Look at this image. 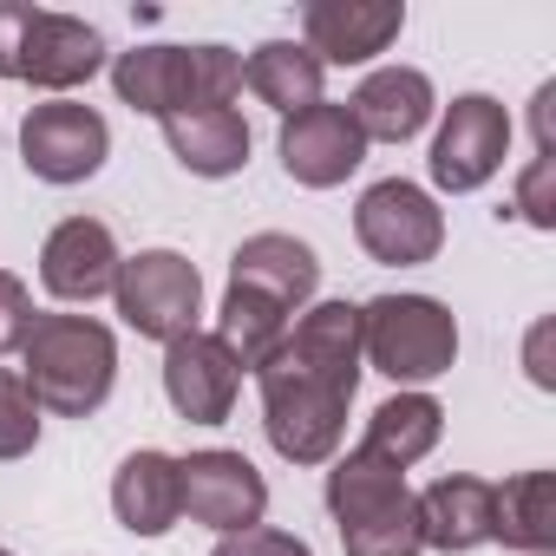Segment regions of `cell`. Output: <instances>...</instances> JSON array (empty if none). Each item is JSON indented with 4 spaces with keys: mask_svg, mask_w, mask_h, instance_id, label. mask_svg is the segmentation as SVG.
Returning <instances> with one entry per match:
<instances>
[{
    "mask_svg": "<svg viewBox=\"0 0 556 556\" xmlns=\"http://www.w3.org/2000/svg\"><path fill=\"white\" fill-rule=\"evenodd\" d=\"M112 517L131 530V536H164L177 517H184V478H177V458L144 445L131 452L118 471H112Z\"/></svg>",
    "mask_w": 556,
    "mask_h": 556,
    "instance_id": "cell-19",
    "label": "cell"
},
{
    "mask_svg": "<svg viewBox=\"0 0 556 556\" xmlns=\"http://www.w3.org/2000/svg\"><path fill=\"white\" fill-rule=\"evenodd\" d=\"M406 34L400 0H308L302 8V47L321 66H374Z\"/></svg>",
    "mask_w": 556,
    "mask_h": 556,
    "instance_id": "cell-12",
    "label": "cell"
},
{
    "mask_svg": "<svg viewBox=\"0 0 556 556\" xmlns=\"http://www.w3.org/2000/svg\"><path fill=\"white\" fill-rule=\"evenodd\" d=\"M530 131H536V157H556V79L536 86V99H530Z\"/></svg>",
    "mask_w": 556,
    "mask_h": 556,
    "instance_id": "cell-32",
    "label": "cell"
},
{
    "mask_svg": "<svg viewBox=\"0 0 556 556\" xmlns=\"http://www.w3.org/2000/svg\"><path fill=\"white\" fill-rule=\"evenodd\" d=\"M27 27H34V0H0V79H21Z\"/></svg>",
    "mask_w": 556,
    "mask_h": 556,
    "instance_id": "cell-30",
    "label": "cell"
},
{
    "mask_svg": "<svg viewBox=\"0 0 556 556\" xmlns=\"http://www.w3.org/2000/svg\"><path fill=\"white\" fill-rule=\"evenodd\" d=\"M229 289H255L268 302H282L289 315H302L321 289V255L289 229H255L229 255Z\"/></svg>",
    "mask_w": 556,
    "mask_h": 556,
    "instance_id": "cell-15",
    "label": "cell"
},
{
    "mask_svg": "<svg viewBox=\"0 0 556 556\" xmlns=\"http://www.w3.org/2000/svg\"><path fill=\"white\" fill-rule=\"evenodd\" d=\"M510 210H517L530 229H556V157H530V164L517 170Z\"/></svg>",
    "mask_w": 556,
    "mask_h": 556,
    "instance_id": "cell-27",
    "label": "cell"
},
{
    "mask_svg": "<svg viewBox=\"0 0 556 556\" xmlns=\"http://www.w3.org/2000/svg\"><path fill=\"white\" fill-rule=\"evenodd\" d=\"M361 354L400 393H426L458 361V321L439 295H374L361 302Z\"/></svg>",
    "mask_w": 556,
    "mask_h": 556,
    "instance_id": "cell-3",
    "label": "cell"
},
{
    "mask_svg": "<svg viewBox=\"0 0 556 556\" xmlns=\"http://www.w3.org/2000/svg\"><path fill=\"white\" fill-rule=\"evenodd\" d=\"M491 543L517 556H549L556 549V471H517L491 484Z\"/></svg>",
    "mask_w": 556,
    "mask_h": 556,
    "instance_id": "cell-21",
    "label": "cell"
},
{
    "mask_svg": "<svg viewBox=\"0 0 556 556\" xmlns=\"http://www.w3.org/2000/svg\"><path fill=\"white\" fill-rule=\"evenodd\" d=\"M282 354L295 367H308L315 380L341 387L354 400L361 374H367V354H361V302H308L282 341Z\"/></svg>",
    "mask_w": 556,
    "mask_h": 556,
    "instance_id": "cell-17",
    "label": "cell"
},
{
    "mask_svg": "<svg viewBox=\"0 0 556 556\" xmlns=\"http://www.w3.org/2000/svg\"><path fill=\"white\" fill-rule=\"evenodd\" d=\"M118 262H125V255H118L112 223H99V216H66V223H53L47 242H40V289H47L53 302H66V308H92L99 295H112Z\"/></svg>",
    "mask_w": 556,
    "mask_h": 556,
    "instance_id": "cell-10",
    "label": "cell"
},
{
    "mask_svg": "<svg viewBox=\"0 0 556 556\" xmlns=\"http://www.w3.org/2000/svg\"><path fill=\"white\" fill-rule=\"evenodd\" d=\"M328 517L341 530V549L348 556H419L426 536H419V497L406 484V471H393L387 458L374 452H334L328 458Z\"/></svg>",
    "mask_w": 556,
    "mask_h": 556,
    "instance_id": "cell-2",
    "label": "cell"
},
{
    "mask_svg": "<svg viewBox=\"0 0 556 556\" xmlns=\"http://www.w3.org/2000/svg\"><path fill=\"white\" fill-rule=\"evenodd\" d=\"M177 478H184V517L216 536L255 530L268 517V478L229 445H203V452L177 458Z\"/></svg>",
    "mask_w": 556,
    "mask_h": 556,
    "instance_id": "cell-9",
    "label": "cell"
},
{
    "mask_svg": "<svg viewBox=\"0 0 556 556\" xmlns=\"http://www.w3.org/2000/svg\"><path fill=\"white\" fill-rule=\"evenodd\" d=\"M289 328H295V315L282 308V302H268V295H255V289H223V308H216V341H223V354L242 367V374H262L275 354H282V341H289Z\"/></svg>",
    "mask_w": 556,
    "mask_h": 556,
    "instance_id": "cell-24",
    "label": "cell"
},
{
    "mask_svg": "<svg viewBox=\"0 0 556 556\" xmlns=\"http://www.w3.org/2000/svg\"><path fill=\"white\" fill-rule=\"evenodd\" d=\"M236 393H242V367L223 354L216 334H177L164 348V400L177 419L190 426H223L236 413Z\"/></svg>",
    "mask_w": 556,
    "mask_h": 556,
    "instance_id": "cell-14",
    "label": "cell"
},
{
    "mask_svg": "<svg viewBox=\"0 0 556 556\" xmlns=\"http://www.w3.org/2000/svg\"><path fill=\"white\" fill-rule=\"evenodd\" d=\"M112 92L118 105L144 112V118H177L190 99H184V47H131L112 60Z\"/></svg>",
    "mask_w": 556,
    "mask_h": 556,
    "instance_id": "cell-25",
    "label": "cell"
},
{
    "mask_svg": "<svg viewBox=\"0 0 556 556\" xmlns=\"http://www.w3.org/2000/svg\"><path fill=\"white\" fill-rule=\"evenodd\" d=\"M0 556H14V549H8V543H0Z\"/></svg>",
    "mask_w": 556,
    "mask_h": 556,
    "instance_id": "cell-33",
    "label": "cell"
},
{
    "mask_svg": "<svg viewBox=\"0 0 556 556\" xmlns=\"http://www.w3.org/2000/svg\"><path fill=\"white\" fill-rule=\"evenodd\" d=\"M275 151H282V170H289L302 190H334V184H348V177L367 164V138H361V125L348 118V105H334V99H321V105L282 118Z\"/></svg>",
    "mask_w": 556,
    "mask_h": 556,
    "instance_id": "cell-11",
    "label": "cell"
},
{
    "mask_svg": "<svg viewBox=\"0 0 556 556\" xmlns=\"http://www.w3.org/2000/svg\"><path fill=\"white\" fill-rule=\"evenodd\" d=\"M348 118L361 125L367 144H413L439 118V92H432V79L419 66H374L354 86Z\"/></svg>",
    "mask_w": 556,
    "mask_h": 556,
    "instance_id": "cell-16",
    "label": "cell"
},
{
    "mask_svg": "<svg viewBox=\"0 0 556 556\" xmlns=\"http://www.w3.org/2000/svg\"><path fill=\"white\" fill-rule=\"evenodd\" d=\"M549 334H556V321L543 315V321L530 328V341H523V374H530V387H543V393H556V367H549Z\"/></svg>",
    "mask_w": 556,
    "mask_h": 556,
    "instance_id": "cell-31",
    "label": "cell"
},
{
    "mask_svg": "<svg viewBox=\"0 0 556 556\" xmlns=\"http://www.w3.org/2000/svg\"><path fill=\"white\" fill-rule=\"evenodd\" d=\"M504 157H510V112L491 92H458L445 105L439 138H432V157H426L432 184L445 197H471V190H484L504 170Z\"/></svg>",
    "mask_w": 556,
    "mask_h": 556,
    "instance_id": "cell-7",
    "label": "cell"
},
{
    "mask_svg": "<svg viewBox=\"0 0 556 556\" xmlns=\"http://www.w3.org/2000/svg\"><path fill=\"white\" fill-rule=\"evenodd\" d=\"M105 73V34L79 14H53V8H34V27H27V47H21V79L47 99H73L86 79Z\"/></svg>",
    "mask_w": 556,
    "mask_h": 556,
    "instance_id": "cell-13",
    "label": "cell"
},
{
    "mask_svg": "<svg viewBox=\"0 0 556 556\" xmlns=\"http://www.w3.org/2000/svg\"><path fill=\"white\" fill-rule=\"evenodd\" d=\"M164 144L190 177H236L249 164V125L236 105H210V112H177L164 118Z\"/></svg>",
    "mask_w": 556,
    "mask_h": 556,
    "instance_id": "cell-20",
    "label": "cell"
},
{
    "mask_svg": "<svg viewBox=\"0 0 556 556\" xmlns=\"http://www.w3.org/2000/svg\"><path fill=\"white\" fill-rule=\"evenodd\" d=\"M445 439V406L432 393H393L367 413V432H361V452L387 458L393 471H413L432 445Z\"/></svg>",
    "mask_w": 556,
    "mask_h": 556,
    "instance_id": "cell-23",
    "label": "cell"
},
{
    "mask_svg": "<svg viewBox=\"0 0 556 556\" xmlns=\"http://www.w3.org/2000/svg\"><path fill=\"white\" fill-rule=\"evenodd\" d=\"M255 393H262V432L275 445V458L289 465H328L348 439V393L315 380L308 367H295L289 354H275L262 374H255Z\"/></svg>",
    "mask_w": 556,
    "mask_h": 556,
    "instance_id": "cell-4",
    "label": "cell"
},
{
    "mask_svg": "<svg viewBox=\"0 0 556 556\" xmlns=\"http://www.w3.org/2000/svg\"><path fill=\"white\" fill-rule=\"evenodd\" d=\"M40 445V400L21 367H0V465H14Z\"/></svg>",
    "mask_w": 556,
    "mask_h": 556,
    "instance_id": "cell-26",
    "label": "cell"
},
{
    "mask_svg": "<svg viewBox=\"0 0 556 556\" xmlns=\"http://www.w3.org/2000/svg\"><path fill=\"white\" fill-rule=\"evenodd\" d=\"M210 556H315L295 530H268V523H255V530H236V536H216V549Z\"/></svg>",
    "mask_w": 556,
    "mask_h": 556,
    "instance_id": "cell-29",
    "label": "cell"
},
{
    "mask_svg": "<svg viewBox=\"0 0 556 556\" xmlns=\"http://www.w3.org/2000/svg\"><path fill=\"white\" fill-rule=\"evenodd\" d=\"M112 157V125L105 112L79 105V99H47V105H27L21 118V164L40 177V184H86L99 177Z\"/></svg>",
    "mask_w": 556,
    "mask_h": 556,
    "instance_id": "cell-8",
    "label": "cell"
},
{
    "mask_svg": "<svg viewBox=\"0 0 556 556\" xmlns=\"http://www.w3.org/2000/svg\"><path fill=\"white\" fill-rule=\"evenodd\" d=\"M242 86L268 105V112H282V118H295V112H308V105H321L328 92V66L302 47V40H262L249 60H242Z\"/></svg>",
    "mask_w": 556,
    "mask_h": 556,
    "instance_id": "cell-22",
    "label": "cell"
},
{
    "mask_svg": "<svg viewBox=\"0 0 556 556\" xmlns=\"http://www.w3.org/2000/svg\"><path fill=\"white\" fill-rule=\"evenodd\" d=\"M112 302H118V321L131 334L170 348L177 334H197V321H203V275L177 249H138L118 262Z\"/></svg>",
    "mask_w": 556,
    "mask_h": 556,
    "instance_id": "cell-5",
    "label": "cell"
},
{
    "mask_svg": "<svg viewBox=\"0 0 556 556\" xmlns=\"http://www.w3.org/2000/svg\"><path fill=\"white\" fill-rule=\"evenodd\" d=\"M21 380L34 387L40 413L92 419L118 380V334L99 315H34L21 341Z\"/></svg>",
    "mask_w": 556,
    "mask_h": 556,
    "instance_id": "cell-1",
    "label": "cell"
},
{
    "mask_svg": "<svg viewBox=\"0 0 556 556\" xmlns=\"http://www.w3.org/2000/svg\"><path fill=\"white\" fill-rule=\"evenodd\" d=\"M419 497V536H426V549H445V556H471V549H484L491 543V484L484 478H471V471H445V478H432L426 491H413Z\"/></svg>",
    "mask_w": 556,
    "mask_h": 556,
    "instance_id": "cell-18",
    "label": "cell"
},
{
    "mask_svg": "<svg viewBox=\"0 0 556 556\" xmlns=\"http://www.w3.org/2000/svg\"><path fill=\"white\" fill-rule=\"evenodd\" d=\"M354 242L387 268H419V262H432L445 249V210L432 203L426 184L380 177L354 203Z\"/></svg>",
    "mask_w": 556,
    "mask_h": 556,
    "instance_id": "cell-6",
    "label": "cell"
},
{
    "mask_svg": "<svg viewBox=\"0 0 556 556\" xmlns=\"http://www.w3.org/2000/svg\"><path fill=\"white\" fill-rule=\"evenodd\" d=\"M27 328H34V295L14 268H0V354H21Z\"/></svg>",
    "mask_w": 556,
    "mask_h": 556,
    "instance_id": "cell-28",
    "label": "cell"
}]
</instances>
